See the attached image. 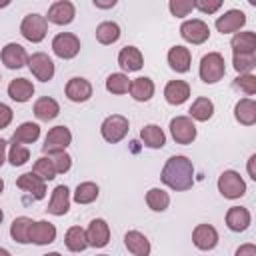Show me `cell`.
<instances>
[{"mask_svg":"<svg viewBox=\"0 0 256 256\" xmlns=\"http://www.w3.org/2000/svg\"><path fill=\"white\" fill-rule=\"evenodd\" d=\"M200 80L206 84H216L218 80L224 78L226 74V62L224 56L220 52H208L202 56L200 60V68H198Z\"/></svg>","mask_w":256,"mask_h":256,"instance_id":"cell-2","label":"cell"},{"mask_svg":"<svg viewBox=\"0 0 256 256\" xmlns=\"http://www.w3.org/2000/svg\"><path fill=\"white\" fill-rule=\"evenodd\" d=\"M234 118L236 122L244 126H252L256 122V102L252 98H242L234 106Z\"/></svg>","mask_w":256,"mask_h":256,"instance_id":"cell-29","label":"cell"},{"mask_svg":"<svg viewBox=\"0 0 256 256\" xmlns=\"http://www.w3.org/2000/svg\"><path fill=\"white\" fill-rule=\"evenodd\" d=\"M100 190H98V184L94 182H80L74 190V202L78 204H92L96 198H98Z\"/></svg>","mask_w":256,"mask_h":256,"instance_id":"cell-37","label":"cell"},{"mask_svg":"<svg viewBox=\"0 0 256 256\" xmlns=\"http://www.w3.org/2000/svg\"><path fill=\"white\" fill-rule=\"evenodd\" d=\"M64 92H66V98L72 102H86L92 96V84L82 76H74L68 80Z\"/></svg>","mask_w":256,"mask_h":256,"instance_id":"cell-16","label":"cell"},{"mask_svg":"<svg viewBox=\"0 0 256 256\" xmlns=\"http://www.w3.org/2000/svg\"><path fill=\"white\" fill-rule=\"evenodd\" d=\"M254 162H256V154H252V156L248 158V176H250L252 180H256V170H254Z\"/></svg>","mask_w":256,"mask_h":256,"instance_id":"cell-49","label":"cell"},{"mask_svg":"<svg viewBox=\"0 0 256 256\" xmlns=\"http://www.w3.org/2000/svg\"><path fill=\"white\" fill-rule=\"evenodd\" d=\"M64 244L70 252H82L88 248V240H86V230L80 226H70L64 234Z\"/></svg>","mask_w":256,"mask_h":256,"instance_id":"cell-32","label":"cell"},{"mask_svg":"<svg viewBox=\"0 0 256 256\" xmlns=\"http://www.w3.org/2000/svg\"><path fill=\"white\" fill-rule=\"evenodd\" d=\"M128 130H130V122L122 114H110V116H106L104 122H102V126H100L102 138L106 142H110V144H116V142L124 140V136L128 134Z\"/></svg>","mask_w":256,"mask_h":256,"instance_id":"cell-4","label":"cell"},{"mask_svg":"<svg viewBox=\"0 0 256 256\" xmlns=\"http://www.w3.org/2000/svg\"><path fill=\"white\" fill-rule=\"evenodd\" d=\"M86 240L92 248H104L110 242V226L102 218H94L86 228Z\"/></svg>","mask_w":256,"mask_h":256,"instance_id":"cell-13","label":"cell"},{"mask_svg":"<svg viewBox=\"0 0 256 256\" xmlns=\"http://www.w3.org/2000/svg\"><path fill=\"white\" fill-rule=\"evenodd\" d=\"M94 6H96V8H102V10L114 8V6H116V0H94Z\"/></svg>","mask_w":256,"mask_h":256,"instance_id":"cell-48","label":"cell"},{"mask_svg":"<svg viewBox=\"0 0 256 256\" xmlns=\"http://www.w3.org/2000/svg\"><path fill=\"white\" fill-rule=\"evenodd\" d=\"M194 8H198L202 14H214L222 8V0H194Z\"/></svg>","mask_w":256,"mask_h":256,"instance_id":"cell-45","label":"cell"},{"mask_svg":"<svg viewBox=\"0 0 256 256\" xmlns=\"http://www.w3.org/2000/svg\"><path fill=\"white\" fill-rule=\"evenodd\" d=\"M0 58H2L4 66L10 68V70H18V68H22L24 64H28V52H26V48L20 46V44H16V42L6 44V46L2 48Z\"/></svg>","mask_w":256,"mask_h":256,"instance_id":"cell-14","label":"cell"},{"mask_svg":"<svg viewBox=\"0 0 256 256\" xmlns=\"http://www.w3.org/2000/svg\"><path fill=\"white\" fill-rule=\"evenodd\" d=\"M120 38V26L112 20H106V22H100L96 26V40L104 46L108 44H114L116 40Z\"/></svg>","mask_w":256,"mask_h":256,"instance_id":"cell-35","label":"cell"},{"mask_svg":"<svg viewBox=\"0 0 256 256\" xmlns=\"http://www.w3.org/2000/svg\"><path fill=\"white\" fill-rule=\"evenodd\" d=\"M12 166H22L30 160V150L24 146V144H18V142H10V150H8V158Z\"/></svg>","mask_w":256,"mask_h":256,"instance_id":"cell-39","label":"cell"},{"mask_svg":"<svg viewBox=\"0 0 256 256\" xmlns=\"http://www.w3.org/2000/svg\"><path fill=\"white\" fill-rule=\"evenodd\" d=\"M232 64L238 74H250L256 66V54H234Z\"/></svg>","mask_w":256,"mask_h":256,"instance_id":"cell-41","label":"cell"},{"mask_svg":"<svg viewBox=\"0 0 256 256\" xmlns=\"http://www.w3.org/2000/svg\"><path fill=\"white\" fill-rule=\"evenodd\" d=\"M56 240V226L48 220H38L32 224V230H30V242L38 244V246H46V244H52Z\"/></svg>","mask_w":256,"mask_h":256,"instance_id":"cell-21","label":"cell"},{"mask_svg":"<svg viewBox=\"0 0 256 256\" xmlns=\"http://www.w3.org/2000/svg\"><path fill=\"white\" fill-rule=\"evenodd\" d=\"M12 118H14L12 108H10L8 104L0 102V130H2V128H8V126H10V122H12Z\"/></svg>","mask_w":256,"mask_h":256,"instance_id":"cell-46","label":"cell"},{"mask_svg":"<svg viewBox=\"0 0 256 256\" xmlns=\"http://www.w3.org/2000/svg\"><path fill=\"white\" fill-rule=\"evenodd\" d=\"M32 172H34L38 178H42L44 182H46V180H54V178H56V170H54V164H52V160H50L48 156H42V158H38V160L34 162V168H32Z\"/></svg>","mask_w":256,"mask_h":256,"instance_id":"cell-40","label":"cell"},{"mask_svg":"<svg viewBox=\"0 0 256 256\" xmlns=\"http://www.w3.org/2000/svg\"><path fill=\"white\" fill-rule=\"evenodd\" d=\"M96 256H110V254H96Z\"/></svg>","mask_w":256,"mask_h":256,"instance_id":"cell-56","label":"cell"},{"mask_svg":"<svg viewBox=\"0 0 256 256\" xmlns=\"http://www.w3.org/2000/svg\"><path fill=\"white\" fill-rule=\"evenodd\" d=\"M130 88V78L124 72H114L106 78V90L110 94H126Z\"/></svg>","mask_w":256,"mask_h":256,"instance_id":"cell-38","label":"cell"},{"mask_svg":"<svg viewBox=\"0 0 256 256\" xmlns=\"http://www.w3.org/2000/svg\"><path fill=\"white\" fill-rule=\"evenodd\" d=\"M16 186L24 192H28L34 200H42L46 196V182L38 178L34 172H26L16 180Z\"/></svg>","mask_w":256,"mask_h":256,"instance_id":"cell-17","label":"cell"},{"mask_svg":"<svg viewBox=\"0 0 256 256\" xmlns=\"http://www.w3.org/2000/svg\"><path fill=\"white\" fill-rule=\"evenodd\" d=\"M218 192L228 200L242 198L246 194V182L236 170H224L218 176Z\"/></svg>","mask_w":256,"mask_h":256,"instance_id":"cell-5","label":"cell"},{"mask_svg":"<svg viewBox=\"0 0 256 256\" xmlns=\"http://www.w3.org/2000/svg\"><path fill=\"white\" fill-rule=\"evenodd\" d=\"M34 220L28 216H18L14 218V222L10 224V236L14 242L18 244H28L30 242V230H32Z\"/></svg>","mask_w":256,"mask_h":256,"instance_id":"cell-31","label":"cell"},{"mask_svg":"<svg viewBox=\"0 0 256 256\" xmlns=\"http://www.w3.org/2000/svg\"><path fill=\"white\" fill-rule=\"evenodd\" d=\"M232 86L240 92H244L246 96H254L256 94V76L254 74H240L238 78H234Z\"/></svg>","mask_w":256,"mask_h":256,"instance_id":"cell-42","label":"cell"},{"mask_svg":"<svg viewBox=\"0 0 256 256\" xmlns=\"http://www.w3.org/2000/svg\"><path fill=\"white\" fill-rule=\"evenodd\" d=\"M146 204L154 212H164L168 208V204H170V196L162 188H150L146 192Z\"/></svg>","mask_w":256,"mask_h":256,"instance_id":"cell-36","label":"cell"},{"mask_svg":"<svg viewBox=\"0 0 256 256\" xmlns=\"http://www.w3.org/2000/svg\"><path fill=\"white\" fill-rule=\"evenodd\" d=\"M246 24V14L242 10H226L222 16L216 18V30L220 34H236Z\"/></svg>","mask_w":256,"mask_h":256,"instance_id":"cell-12","label":"cell"},{"mask_svg":"<svg viewBox=\"0 0 256 256\" xmlns=\"http://www.w3.org/2000/svg\"><path fill=\"white\" fill-rule=\"evenodd\" d=\"M40 138V126L36 122H22L14 134H12V140L10 142H18V144H32Z\"/></svg>","mask_w":256,"mask_h":256,"instance_id":"cell-34","label":"cell"},{"mask_svg":"<svg viewBox=\"0 0 256 256\" xmlns=\"http://www.w3.org/2000/svg\"><path fill=\"white\" fill-rule=\"evenodd\" d=\"M160 180L176 190V192H182V190H188L192 188L194 184V166H192V160L178 154V156H170L162 168V174H160Z\"/></svg>","mask_w":256,"mask_h":256,"instance_id":"cell-1","label":"cell"},{"mask_svg":"<svg viewBox=\"0 0 256 256\" xmlns=\"http://www.w3.org/2000/svg\"><path fill=\"white\" fill-rule=\"evenodd\" d=\"M28 68L40 82H48L54 78V62L44 52H34L32 56H28Z\"/></svg>","mask_w":256,"mask_h":256,"instance_id":"cell-10","label":"cell"},{"mask_svg":"<svg viewBox=\"0 0 256 256\" xmlns=\"http://www.w3.org/2000/svg\"><path fill=\"white\" fill-rule=\"evenodd\" d=\"M74 16H76V8L70 0H56L50 4L46 20L52 24H58V26H66L74 20Z\"/></svg>","mask_w":256,"mask_h":256,"instance_id":"cell-11","label":"cell"},{"mask_svg":"<svg viewBox=\"0 0 256 256\" xmlns=\"http://www.w3.org/2000/svg\"><path fill=\"white\" fill-rule=\"evenodd\" d=\"M170 134L176 144H192L196 140V124L188 116H176L170 120Z\"/></svg>","mask_w":256,"mask_h":256,"instance_id":"cell-9","label":"cell"},{"mask_svg":"<svg viewBox=\"0 0 256 256\" xmlns=\"http://www.w3.org/2000/svg\"><path fill=\"white\" fill-rule=\"evenodd\" d=\"M190 62H192V54H190V50L186 46L178 44V46H172L168 50V64H170V68L174 72H180V74L188 72L190 70Z\"/></svg>","mask_w":256,"mask_h":256,"instance_id":"cell-24","label":"cell"},{"mask_svg":"<svg viewBox=\"0 0 256 256\" xmlns=\"http://www.w3.org/2000/svg\"><path fill=\"white\" fill-rule=\"evenodd\" d=\"M118 66L124 72H138L144 66V56L136 46H124L118 52Z\"/></svg>","mask_w":256,"mask_h":256,"instance_id":"cell-18","label":"cell"},{"mask_svg":"<svg viewBox=\"0 0 256 256\" xmlns=\"http://www.w3.org/2000/svg\"><path fill=\"white\" fill-rule=\"evenodd\" d=\"M6 6H10V0H2L0 2V8H6Z\"/></svg>","mask_w":256,"mask_h":256,"instance_id":"cell-52","label":"cell"},{"mask_svg":"<svg viewBox=\"0 0 256 256\" xmlns=\"http://www.w3.org/2000/svg\"><path fill=\"white\" fill-rule=\"evenodd\" d=\"M140 140L144 142V146H148L152 150H158L166 144V134L158 124H146L140 130Z\"/></svg>","mask_w":256,"mask_h":256,"instance_id":"cell-30","label":"cell"},{"mask_svg":"<svg viewBox=\"0 0 256 256\" xmlns=\"http://www.w3.org/2000/svg\"><path fill=\"white\" fill-rule=\"evenodd\" d=\"M52 52L62 60H72L80 52V40L72 32H60L52 38Z\"/></svg>","mask_w":256,"mask_h":256,"instance_id":"cell-6","label":"cell"},{"mask_svg":"<svg viewBox=\"0 0 256 256\" xmlns=\"http://www.w3.org/2000/svg\"><path fill=\"white\" fill-rule=\"evenodd\" d=\"M46 210L50 214H54V216H64L70 210V190H68V186L58 184L52 190V198H50Z\"/></svg>","mask_w":256,"mask_h":256,"instance_id":"cell-19","label":"cell"},{"mask_svg":"<svg viewBox=\"0 0 256 256\" xmlns=\"http://www.w3.org/2000/svg\"><path fill=\"white\" fill-rule=\"evenodd\" d=\"M48 158L52 160L56 174H64V172H68V170H70V166H72V158H70V154H68L66 150L52 152V154H48Z\"/></svg>","mask_w":256,"mask_h":256,"instance_id":"cell-43","label":"cell"},{"mask_svg":"<svg viewBox=\"0 0 256 256\" xmlns=\"http://www.w3.org/2000/svg\"><path fill=\"white\" fill-rule=\"evenodd\" d=\"M70 144H72V132H70V128L60 124V126H54L48 130L44 144H42V152L44 154L60 152V150H66Z\"/></svg>","mask_w":256,"mask_h":256,"instance_id":"cell-7","label":"cell"},{"mask_svg":"<svg viewBox=\"0 0 256 256\" xmlns=\"http://www.w3.org/2000/svg\"><path fill=\"white\" fill-rule=\"evenodd\" d=\"M154 82H152V78H148V76H140V78H134V80H130V88H128V92H130V96L136 100V102H148L152 96H154Z\"/></svg>","mask_w":256,"mask_h":256,"instance_id":"cell-25","label":"cell"},{"mask_svg":"<svg viewBox=\"0 0 256 256\" xmlns=\"http://www.w3.org/2000/svg\"><path fill=\"white\" fill-rule=\"evenodd\" d=\"M234 256H256V246L254 244H242L238 250H236V254Z\"/></svg>","mask_w":256,"mask_h":256,"instance_id":"cell-47","label":"cell"},{"mask_svg":"<svg viewBox=\"0 0 256 256\" xmlns=\"http://www.w3.org/2000/svg\"><path fill=\"white\" fill-rule=\"evenodd\" d=\"M6 140L4 138H0V166L6 162V156H8V150H6Z\"/></svg>","mask_w":256,"mask_h":256,"instance_id":"cell-50","label":"cell"},{"mask_svg":"<svg viewBox=\"0 0 256 256\" xmlns=\"http://www.w3.org/2000/svg\"><path fill=\"white\" fill-rule=\"evenodd\" d=\"M60 114V104L50 98V96H42L34 102V116L42 122H48V120H54L56 116Z\"/></svg>","mask_w":256,"mask_h":256,"instance_id":"cell-28","label":"cell"},{"mask_svg":"<svg viewBox=\"0 0 256 256\" xmlns=\"http://www.w3.org/2000/svg\"><path fill=\"white\" fill-rule=\"evenodd\" d=\"M124 244H126L128 252L134 254V256H150V250H152L150 240L142 232H138V230L126 232L124 234Z\"/></svg>","mask_w":256,"mask_h":256,"instance_id":"cell-23","label":"cell"},{"mask_svg":"<svg viewBox=\"0 0 256 256\" xmlns=\"http://www.w3.org/2000/svg\"><path fill=\"white\" fill-rule=\"evenodd\" d=\"M20 34L28 42H34V44L42 42L46 38V34H48V20H46V16L36 14V12L34 14H26L22 18V22H20Z\"/></svg>","mask_w":256,"mask_h":256,"instance_id":"cell-3","label":"cell"},{"mask_svg":"<svg viewBox=\"0 0 256 256\" xmlns=\"http://www.w3.org/2000/svg\"><path fill=\"white\" fill-rule=\"evenodd\" d=\"M252 222V216H250V210L244 208V206H232L228 208L226 212V226L232 230V232H244Z\"/></svg>","mask_w":256,"mask_h":256,"instance_id":"cell-22","label":"cell"},{"mask_svg":"<svg viewBox=\"0 0 256 256\" xmlns=\"http://www.w3.org/2000/svg\"><path fill=\"white\" fill-rule=\"evenodd\" d=\"M2 190H4V180L0 178V194H2Z\"/></svg>","mask_w":256,"mask_h":256,"instance_id":"cell-54","label":"cell"},{"mask_svg":"<svg viewBox=\"0 0 256 256\" xmlns=\"http://www.w3.org/2000/svg\"><path fill=\"white\" fill-rule=\"evenodd\" d=\"M234 54H256V34L250 30L236 32L230 40Z\"/></svg>","mask_w":256,"mask_h":256,"instance_id":"cell-26","label":"cell"},{"mask_svg":"<svg viewBox=\"0 0 256 256\" xmlns=\"http://www.w3.org/2000/svg\"><path fill=\"white\" fill-rule=\"evenodd\" d=\"M44 256H62L60 252H48V254H44Z\"/></svg>","mask_w":256,"mask_h":256,"instance_id":"cell-53","label":"cell"},{"mask_svg":"<svg viewBox=\"0 0 256 256\" xmlns=\"http://www.w3.org/2000/svg\"><path fill=\"white\" fill-rule=\"evenodd\" d=\"M180 36L182 40L190 42V44H204L210 38V28L204 20L200 18H192V20H184L180 24Z\"/></svg>","mask_w":256,"mask_h":256,"instance_id":"cell-8","label":"cell"},{"mask_svg":"<svg viewBox=\"0 0 256 256\" xmlns=\"http://www.w3.org/2000/svg\"><path fill=\"white\" fill-rule=\"evenodd\" d=\"M8 96L14 100V102H28L32 96H34V84L26 78H14L10 84H8Z\"/></svg>","mask_w":256,"mask_h":256,"instance_id":"cell-27","label":"cell"},{"mask_svg":"<svg viewBox=\"0 0 256 256\" xmlns=\"http://www.w3.org/2000/svg\"><path fill=\"white\" fill-rule=\"evenodd\" d=\"M188 96H190V84L184 82V80H170L164 86V98L172 106L184 104L188 100Z\"/></svg>","mask_w":256,"mask_h":256,"instance_id":"cell-20","label":"cell"},{"mask_svg":"<svg viewBox=\"0 0 256 256\" xmlns=\"http://www.w3.org/2000/svg\"><path fill=\"white\" fill-rule=\"evenodd\" d=\"M192 242L198 250H212L218 244V230L212 224H198L192 230Z\"/></svg>","mask_w":256,"mask_h":256,"instance_id":"cell-15","label":"cell"},{"mask_svg":"<svg viewBox=\"0 0 256 256\" xmlns=\"http://www.w3.org/2000/svg\"><path fill=\"white\" fill-rule=\"evenodd\" d=\"M2 220H4V212H2V208H0V224H2Z\"/></svg>","mask_w":256,"mask_h":256,"instance_id":"cell-55","label":"cell"},{"mask_svg":"<svg viewBox=\"0 0 256 256\" xmlns=\"http://www.w3.org/2000/svg\"><path fill=\"white\" fill-rule=\"evenodd\" d=\"M0 256H12V254H10L6 248H0Z\"/></svg>","mask_w":256,"mask_h":256,"instance_id":"cell-51","label":"cell"},{"mask_svg":"<svg viewBox=\"0 0 256 256\" xmlns=\"http://www.w3.org/2000/svg\"><path fill=\"white\" fill-rule=\"evenodd\" d=\"M188 112H190L188 118L198 120V122H208V120L214 116V104H212L210 98L200 96V98H196V100L192 102V106H190Z\"/></svg>","mask_w":256,"mask_h":256,"instance_id":"cell-33","label":"cell"},{"mask_svg":"<svg viewBox=\"0 0 256 256\" xmlns=\"http://www.w3.org/2000/svg\"><path fill=\"white\" fill-rule=\"evenodd\" d=\"M168 10H170L172 16L184 18L194 10V0H170L168 2Z\"/></svg>","mask_w":256,"mask_h":256,"instance_id":"cell-44","label":"cell"}]
</instances>
